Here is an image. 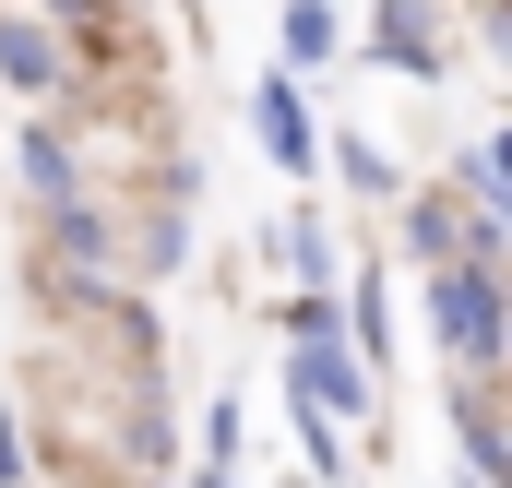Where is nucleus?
<instances>
[{
	"label": "nucleus",
	"instance_id": "nucleus-1",
	"mask_svg": "<svg viewBox=\"0 0 512 488\" xmlns=\"http://www.w3.org/2000/svg\"><path fill=\"white\" fill-rule=\"evenodd\" d=\"M429 322H441L465 381L501 369V286H489V262H429Z\"/></svg>",
	"mask_w": 512,
	"mask_h": 488
},
{
	"label": "nucleus",
	"instance_id": "nucleus-2",
	"mask_svg": "<svg viewBox=\"0 0 512 488\" xmlns=\"http://www.w3.org/2000/svg\"><path fill=\"white\" fill-rule=\"evenodd\" d=\"M286 393H298V429H334V417L370 405V369L346 358V334L334 346H286Z\"/></svg>",
	"mask_w": 512,
	"mask_h": 488
},
{
	"label": "nucleus",
	"instance_id": "nucleus-3",
	"mask_svg": "<svg viewBox=\"0 0 512 488\" xmlns=\"http://www.w3.org/2000/svg\"><path fill=\"white\" fill-rule=\"evenodd\" d=\"M370 60L405 72V84H441V72H453V60H441V12H429V0H382V12H370Z\"/></svg>",
	"mask_w": 512,
	"mask_h": 488
},
{
	"label": "nucleus",
	"instance_id": "nucleus-4",
	"mask_svg": "<svg viewBox=\"0 0 512 488\" xmlns=\"http://www.w3.org/2000/svg\"><path fill=\"white\" fill-rule=\"evenodd\" d=\"M251 131H262V155H274L286 179H310V167H322V131H310V108H298V84H286V72H262V84H251Z\"/></svg>",
	"mask_w": 512,
	"mask_h": 488
},
{
	"label": "nucleus",
	"instance_id": "nucleus-5",
	"mask_svg": "<svg viewBox=\"0 0 512 488\" xmlns=\"http://www.w3.org/2000/svg\"><path fill=\"white\" fill-rule=\"evenodd\" d=\"M0 84L48 96V84H60V24H0Z\"/></svg>",
	"mask_w": 512,
	"mask_h": 488
},
{
	"label": "nucleus",
	"instance_id": "nucleus-6",
	"mask_svg": "<svg viewBox=\"0 0 512 488\" xmlns=\"http://www.w3.org/2000/svg\"><path fill=\"white\" fill-rule=\"evenodd\" d=\"M334 48H346V12L334 0H286V72H322Z\"/></svg>",
	"mask_w": 512,
	"mask_h": 488
},
{
	"label": "nucleus",
	"instance_id": "nucleus-7",
	"mask_svg": "<svg viewBox=\"0 0 512 488\" xmlns=\"http://www.w3.org/2000/svg\"><path fill=\"white\" fill-rule=\"evenodd\" d=\"M12 155H24V191H36V203H72V191H84V179H72V143H60V131H36V120H24V143H12Z\"/></svg>",
	"mask_w": 512,
	"mask_h": 488
},
{
	"label": "nucleus",
	"instance_id": "nucleus-8",
	"mask_svg": "<svg viewBox=\"0 0 512 488\" xmlns=\"http://www.w3.org/2000/svg\"><path fill=\"white\" fill-rule=\"evenodd\" d=\"M346 322H358V358H393V298H382V274H358Z\"/></svg>",
	"mask_w": 512,
	"mask_h": 488
},
{
	"label": "nucleus",
	"instance_id": "nucleus-9",
	"mask_svg": "<svg viewBox=\"0 0 512 488\" xmlns=\"http://www.w3.org/2000/svg\"><path fill=\"white\" fill-rule=\"evenodd\" d=\"M453 191H465L477 215H501V143H465V167H453Z\"/></svg>",
	"mask_w": 512,
	"mask_h": 488
},
{
	"label": "nucleus",
	"instance_id": "nucleus-10",
	"mask_svg": "<svg viewBox=\"0 0 512 488\" xmlns=\"http://www.w3.org/2000/svg\"><path fill=\"white\" fill-rule=\"evenodd\" d=\"M334 155H346V179H358V191H382V203H393V191H405V167H393L382 143H358V131H346V143H334Z\"/></svg>",
	"mask_w": 512,
	"mask_h": 488
},
{
	"label": "nucleus",
	"instance_id": "nucleus-11",
	"mask_svg": "<svg viewBox=\"0 0 512 488\" xmlns=\"http://www.w3.org/2000/svg\"><path fill=\"white\" fill-rule=\"evenodd\" d=\"M286 262H298V286H334V239H322V227H310V215H298V227H286Z\"/></svg>",
	"mask_w": 512,
	"mask_h": 488
},
{
	"label": "nucleus",
	"instance_id": "nucleus-12",
	"mask_svg": "<svg viewBox=\"0 0 512 488\" xmlns=\"http://www.w3.org/2000/svg\"><path fill=\"white\" fill-rule=\"evenodd\" d=\"M24 477V429H12V417H0V488Z\"/></svg>",
	"mask_w": 512,
	"mask_h": 488
},
{
	"label": "nucleus",
	"instance_id": "nucleus-13",
	"mask_svg": "<svg viewBox=\"0 0 512 488\" xmlns=\"http://www.w3.org/2000/svg\"><path fill=\"white\" fill-rule=\"evenodd\" d=\"M203 488H239V477H227V465H215V477H203Z\"/></svg>",
	"mask_w": 512,
	"mask_h": 488
}]
</instances>
